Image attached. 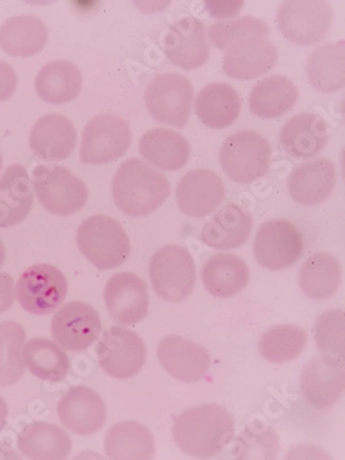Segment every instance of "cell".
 I'll list each match as a JSON object with an SVG mask.
<instances>
[{
    "label": "cell",
    "mask_w": 345,
    "mask_h": 460,
    "mask_svg": "<svg viewBox=\"0 0 345 460\" xmlns=\"http://www.w3.org/2000/svg\"><path fill=\"white\" fill-rule=\"evenodd\" d=\"M235 433V421L228 410L216 404L183 411L172 426V438L184 454L212 457L228 446Z\"/></svg>",
    "instance_id": "1"
},
{
    "label": "cell",
    "mask_w": 345,
    "mask_h": 460,
    "mask_svg": "<svg viewBox=\"0 0 345 460\" xmlns=\"http://www.w3.org/2000/svg\"><path fill=\"white\" fill-rule=\"evenodd\" d=\"M171 195V183L163 172L143 160L128 159L115 172L112 196L115 205L130 217L157 211Z\"/></svg>",
    "instance_id": "2"
},
{
    "label": "cell",
    "mask_w": 345,
    "mask_h": 460,
    "mask_svg": "<svg viewBox=\"0 0 345 460\" xmlns=\"http://www.w3.org/2000/svg\"><path fill=\"white\" fill-rule=\"evenodd\" d=\"M76 244L84 256L98 270H114L125 264L131 246L125 228L108 216L89 217L79 226Z\"/></svg>",
    "instance_id": "3"
},
{
    "label": "cell",
    "mask_w": 345,
    "mask_h": 460,
    "mask_svg": "<svg viewBox=\"0 0 345 460\" xmlns=\"http://www.w3.org/2000/svg\"><path fill=\"white\" fill-rule=\"evenodd\" d=\"M149 273L154 290L164 301L181 303L194 291L196 264L184 246L168 244L160 248L150 259Z\"/></svg>",
    "instance_id": "4"
},
{
    "label": "cell",
    "mask_w": 345,
    "mask_h": 460,
    "mask_svg": "<svg viewBox=\"0 0 345 460\" xmlns=\"http://www.w3.org/2000/svg\"><path fill=\"white\" fill-rule=\"evenodd\" d=\"M272 150L269 141L253 130L230 135L221 146L219 162L234 182L248 184L267 174Z\"/></svg>",
    "instance_id": "5"
},
{
    "label": "cell",
    "mask_w": 345,
    "mask_h": 460,
    "mask_svg": "<svg viewBox=\"0 0 345 460\" xmlns=\"http://www.w3.org/2000/svg\"><path fill=\"white\" fill-rule=\"evenodd\" d=\"M32 187L42 207L59 217L75 215L89 199L88 187L84 181L64 166L35 167Z\"/></svg>",
    "instance_id": "6"
},
{
    "label": "cell",
    "mask_w": 345,
    "mask_h": 460,
    "mask_svg": "<svg viewBox=\"0 0 345 460\" xmlns=\"http://www.w3.org/2000/svg\"><path fill=\"white\" fill-rule=\"evenodd\" d=\"M194 86L180 74L155 76L144 93V101L152 118L164 125L184 128L190 118Z\"/></svg>",
    "instance_id": "7"
},
{
    "label": "cell",
    "mask_w": 345,
    "mask_h": 460,
    "mask_svg": "<svg viewBox=\"0 0 345 460\" xmlns=\"http://www.w3.org/2000/svg\"><path fill=\"white\" fill-rule=\"evenodd\" d=\"M332 7L326 0H288L278 10L279 28L291 43L309 47L330 31Z\"/></svg>",
    "instance_id": "8"
},
{
    "label": "cell",
    "mask_w": 345,
    "mask_h": 460,
    "mask_svg": "<svg viewBox=\"0 0 345 460\" xmlns=\"http://www.w3.org/2000/svg\"><path fill=\"white\" fill-rule=\"evenodd\" d=\"M68 282L57 267L37 264L29 267L16 283V298L28 314L47 315L56 311L67 296Z\"/></svg>",
    "instance_id": "9"
},
{
    "label": "cell",
    "mask_w": 345,
    "mask_h": 460,
    "mask_svg": "<svg viewBox=\"0 0 345 460\" xmlns=\"http://www.w3.org/2000/svg\"><path fill=\"white\" fill-rule=\"evenodd\" d=\"M131 130L119 115L100 114L86 123L80 158L85 165H102L122 157L129 149Z\"/></svg>",
    "instance_id": "10"
},
{
    "label": "cell",
    "mask_w": 345,
    "mask_h": 460,
    "mask_svg": "<svg viewBox=\"0 0 345 460\" xmlns=\"http://www.w3.org/2000/svg\"><path fill=\"white\" fill-rule=\"evenodd\" d=\"M96 353L102 371L119 380L137 376L146 360V347L141 336L118 326L104 332Z\"/></svg>",
    "instance_id": "11"
},
{
    "label": "cell",
    "mask_w": 345,
    "mask_h": 460,
    "mask_svg": "<svg viewBox=\"0 0 345 460\" xmlns=\"http://www.w3.org/2000/svg\"><path fill=\"white\" fill-rule=\"evenodd\" d=\"M303 250L301 232L285 219L266 221L254 238V257L259 265L270 270L289 269L301 258Z\"/></svg>",
    "instance_id": "12"
},
{
    "label": "cell",
    "mask_w": 345,
    "mask_h": 460,
    "mask_svg": "<svg viewBox=\"0 0 345 460\" xmlns=\"http://www.w3.org/2000/svg\"><path fill=\"white\" fill-rule=\"evenodd\" d=\"M101 332L100 314L84 302L65 304L51 320L52 338L65 350L84 351Z\"/></svg>",
    "instance_id": "13"
},
{
    "label": "cell",
    "mask_w": 345,
    "mask_h": 460,
    "mask_svg": "<svg viewBox=\"0 0 345 460\" xmlns=\"http://www.w3.org/2000/svg\"><path fill=\"white\" fill-rule=\"evenodd\" d=\"M104 301L110 315L123 326L141 323L149 314V290L143 279L134 273L112 275L105 286Z\"/></svg>",
    "instance_id": "14"
},
{
    "label": "cell",
    "mask_w": 345,
    "mask_h": 460,
    "mask_svg": "<svg viewBox=\"0 0 345 460\" xmlns=\"http://www.w3.org/2000/svg\"><path fill=\"white\" fill-rule=\"evenodd\" d=\"M301 385L304 397L312 406L332 408L344 393V361L324 355L312 358L303 368Z\"/></svg>",
    "instance_id": "15"
},
{
    "label": "cell",
    "mask_w": 345,
    "mask_h": 460,
    "mask_svg": "<svg viewBox=\"0 0 345 460\" xmlns=\"http://www.w3.org/2000/svg\"><path fill=\"white\" fill-rule=\"evenodd\" d=\"M164 50L168 59L184 71L201 67L209 58L204 23L192 16L176 20L164 37Z\"/></svg>",
    "instance_id": "16"
},
{
    "label": "cell",
    "mask_w": 345,
    "mask_h": 460,
    "mask_svg": "<svg viewBox=\"0 0 345 460\" xmlns=\"http://www.w3.org/2000/svg\"><path fill=\"white\" fill-rule=\"evenodd\" d=\"M58 416L74 434L93 435L105 425L108 408L100 394L84 385H75L58 402Z\"/></svg>",
    "instance_id": "17"
},
{
    "label": "cell",
    "mask_w": 345,
    "mask_h": 460,
    "mask_svg": "<svg viewBox=\"0 0 345 460\" xmlns=\"http://www.w3.org/2000/svg\"><path fill=\"white\" fill-rule=\"evenodd\" d=\"M225 196L224 181L209 170L187 172L176 188V201L181 211L191 217L211 215L223 203Z\"/></svg>",
    "instance_id": "18"
},
{
    "label": "cell",
    "mask_w": 345,
    "mask_h": 460,
    "mask_svg": "<svg viewBox=\"0 0 345 460\" xmlns=\"http://www.w3.org/2000/svg\"><path fill=\"white\" fill-rule=\"evenodd\" d=\"M157 353L164 369L176 380L200 381L211 368V357L207 349L178 335L160 341Z\"/></svg>",
    "instance_id": "19"
},
{
    "label": "cell",
    "mask_w": 345,
    "mask_h": 460,
    "mask_svg": "<svg viewBox=\"0 0 345 460\" xmlns=\"http://www.w3.org/2000/svg\"><path fill=\"white\" fill-rule=\"evenodd\" d=\"M76 142L75 127L61 114L44 115L34 123L29 134L32 154L48 163L61 162L71 157Z\"/></svg>",
    "instance_id": "20"
},
{
    "label": "cell",
    "mask_w": 345,
    "mask_h": 460,
    "mask_svg": "<svg viewBox=\"0 0 345 460\" xmlns=\"http://www.w3.org/2000/svg\"><path fill=\"white\" fill-rule=\"evenodd\" d=\"M278 49L267 37H250L226 51L224 72L235 80H253L264 75L278 63Z\"/></svg>",
    "instance_id": "21"
},
{
    "label": "cell",
    "mask_w": 345,
    "mask_h": 460,
    "mask_svg": "<svg viewBox=\"0 0 345 460\" xmlns=\"http://www.w3.org/2000/svg\"><path fill=\"white\" fill-rule=\"evenodd\" d=\"M330 126L314 113L294 115L280 131L283 150L295 159L316 157L330 141Z\"/></svg>",
    "instance_id": "22"
},
{
    "label": "cell",
    "mask_w": 345,
    "mask_h": 460,
    "mask_svg": "<svg viewBox=\"0 0 345 460\" xmlns=\"http://www.w3.org/2000/svg\"><path fill=\"white\" fill-rule=\"evenodd\" d=\"M336 184L335 165L328 159L303 164L288 179V190L296 203L314 207L330 199Z\"/></svg>",
    "instance_id": "23"
},
{
    "label": "cell",
    "mask_w": 345,
    "mask_h": 460,
    "mask_svg": "<svg viewBox=\"0 0 345 460\" xmlns=\"http://www.w3.org/2000/svg\"><path fill=\"white\" fill-rule=\"evenodd\" d=\"M252 228V213L240 205L228 204L205 224L200 240L213 249H237L248 242Z\"/></svg>",
    "instance_id": "24"
},
{
    "label": "cell",
    "mask_w": 345,
    "mask_h": 460,
    "mask_svg": "<svg viewBox=\"0 0 345 460\" xmlns=\"http://www.w3.org/2000/svg\"><path fill=\"white\" fill-rule=\"evenodd\" d=\"M34 205V191L22 165L8 166L0 179V228L22 224Z\"/></svg>",
    "instance_id": "25"
},
{
    "label": "cell",
    "mask_w": 345,
    "mask_h": 460,
    "mask_svg": "<svg viewBox=\"0 0 345 460\" xmlns=\"http://www.w3.org/2000/svg\"><path fill=\"white\" fill-rule=\"evenodd\" d=\"M242 100L233 86L224 82L204 86L197 94L195 111L201 123L212 129H225L237 120Z\"/></svg>",
    "instance_id": "26"
},
{
    "label": "cell",
    "mask_w": 345,
    "mask_h": 460,
    "mask_svg": "<svg viewBox=\"0 0 345 460\" xmlns=\"http://www.w3.org/2000/svg\"><path fill=\"white\" fill-rule=\"evenodd\" d=\"M139 154L151 165L174 172L184 167L190 158V144L178 131L154 128L143 135Z\"/></svg>",
    "instance_id": "27"
},
{
    "label": "cell",
    "mask_w": 345,
    "mask_h": 460,
    "mask_svg": "<svg viewBox=\"0 0 345 460\" xmlns=\"http://www.w3.org/2000/svg\"><path fill=\"white\" fill-rule=\"evenodd\" d=\"M49 29L34 15H16L0 26V48L15 58L34 57L47 47Z\"/></svg>",
    "instance_id": "28"
},
{
    "label": "cell",
    "mask_w": 345,
    "mask_h": 460,
    "mask_svg": "<svg viewBox=\"0 0 345 460\" xmlns=\"http://www.w3.org/2000/svg\"><path fill=\"white\" fill-rule=\"evenodd\" d=\"M18 447L29 459L64 460L71 454L72 438L59 426L34 421L20 433Z\"/></svg>",
    "instance_id": "29"
},
{
    "label": "cell",
    "mask_w": 345,
    "mask_h": 460,
    "mask_svg": "<svg viewBox=\"0 0 345 460\" xmlns=\"http://www.w3.org/2000/svg\"><path fill=\"white\" fill-rule=\"evenodd\" d=\"M82 84L84 77L79 67L67 60H55L45 65L35 79L37 94L52 105H64L75 100Z\"/></svg>",
    "instance_id": "30"
},
{
    "label": "cell",
    "mask_w": 345,
    "mask_h": 460,
    "mask_svg": "<svg viewBox=\"0 0 345 460\" xmlns=\"http://www.w3.org/2000/svg\"><path fill=\"white\" fill-rule=\"evenodd\" d=\"M201 280L215 297L230 298L248 286L250 270L243 259L235 254H216L205 262Z\"/></svg>",
    "instance_id": "31"
},
{
    "label": "cell",
    "mask_w": 345,
    "mask_h": 460,
    "mask_svg": "<svg viewBox=\"0 0 345 460\" xmlns=\"http://www.w3.org/2000/svg\"><path fill=\"white\" fill-rule=\"evenodd\" d=\"M297 100L298 89L294 82L283 75H273L253 85L249 106L259 118L275 119L289 112Z\"/></svg>",
    "instance_id": "32"
},
{
    "label": "cell",
    "mask_w": 345,
    "mask_h": 460,
    "mask_svg": "<svg viewBox=\"0 0 345 460\" xmlns=\"http://www.w3.org/2000/svg\"><path fill=\"white\" fill-rule=\"evenodd\" d=\"M105 453L112 459L150 460L155 457V437L149 427L137 421H122L105 437Z\"/></svg>",
    "instance_id": "33"
},
{
    "label": "cell",
    "mask_w": 345,
    "mask_h": 460,
    "mask_svg": "<svg viewBox=\"0 0 345 460\" xmlns=\"http://www.w3.org/2000/svg\"><path fill=\"white\" fill-rule=\"evenodd\" d=\"M310 84L320 93L339 92L345 84L344 40L327 43L311 53L306 66Z\"/></svg>",
    "instance_id": "34"
},
{
    "label": "cell",
    "mask_w": 345,
    "mask_h": 460,
    "mask_svg": "<svg viewBox=\"0 0 345 460\" xmlns=\"http://www.w3.org/2000/svg\"><path fill=\"white\" fill-rule=\"evenodd\" d=\"M22 359L28 371L43 381H64L71 368L64 348L44 338L29 340L22 348Z\"/></svg>",
    "instance_id": "35"
},
{
    "label": "cell",
    "mask_w": 345,
    "mask_h": 460,
    "mask_svg": "<svg viewBox=\"0 0 345 460\" xmlns=\"http://www.w3.org/2000/svg\"><path fill=\"white\" fill-rule=\"evenodd\" d=\"M342 280L341 264L334 256L318 252L304 262L299 272V286L312 299H327L338 291Z\"/></svg>",
    "instance_id": "36"
},
{
    "label": "cell",
    "mask_w": 345,
    "mask_h": 460,
    "mask_svg": "<svg viewBox=\"0 0 345 460\" xmlns=\"http://www.w3.org/2000/svg\"><path fill=\"white\" fill-rule=\"evenodd\" d=\"M307 335L295 324H279L270 328L259 340V351L267 361L283 364L301 356L306 347Z\"/></svg>",
    "instance_id": "37"
},
{
    "label": "cell",
    "mask_w": 345,
    "mask_h": 460,
    "mask_svg": "<svg viewBox=\"0 0 345 460\" xmlns=\"http://www.w3.org/2000/svg\"><path fill=\"white\" fill-rule=\"evenodd\" d=\"M26 331L16 322L0 323V387L16 384L24 374L22 347Z\"/></svg>",
    "instance_id": "38"
},
{
    "label": "cell",
    "mask_w": 345,
    "mask_h": 460,
    "mask_svg": "<svg viewBox=\"0 0 345 460\" xmlns=\"http://www.w3.org/2000/svg\"><path fill=\"white\" fill-rule=\"evenodd\" d=\"M270 28L254 16H241L229 22H217L208 28V37L217 49L227 51L242 40L250 37H267Z\"/></svg>",
    "instance_id": "39"
},
{
    "label": "cell",
    "mask_w": 345,
    "mask_h": 460,
    "mask_svg": "<svg viewBox=\"0 0 345 460\" xmlns=\"http://www.w3.org/2000/svg\"><path fill=\"white\" fill-rule=\"evenodd\" d=\"M344 311L324 312L315 323V342L324 356L344 361Z\"/></svg>",
    "instance_id": "40"
},
{
    "label": "cell",
    "mask_w": 345,
    "mask_h": 460,
    "mask_svg": "<svg viewBox=\"0 0 345 460\" xmlns=\"http://www.w3.org/2000/svg\"><path fill=\"white\" fill-rule=\"evenodd\" d=\"M238 458H275L278 457L279 442L277 435L270 429L264 430L250 429L238 439Z\"/></svg>",
    "instance_id": "41"
},
{
    "label": "cell",
    "mask_w": 345,
    "mask_h": 460,
    "mask_svg": "<svg viewBox=\"0 0 345 460\" xmlns=\"http://www.w3.org/2000/svg\"><path fill=\"white\" fill-rule=\"evenodd\" d=\"M18 77L12 66L0 60V102H5L14 93Z\"/></svg>",
    "instance_id": "42"
},
{
    "label": "cell",
    "mask_w": 345,
    "mask_h": 460,
    "mask_svg": "<svg viewBox=\"0 0 345 460\" xmlns=\"http://www.w3.org/2000/svg\"><path fill=\"white\" fill-rule=\"evenodd\" d=\"M14 279L12 275L0 273V314H5L14 304Z\"/></svg>",
    "instance_id": "43"
},
{
    "label": "cell",
    "mask_w": 345,
    "mask_h": 460,
    "mask_svg": "<svg viewBox=\"0 0 345 460\" xmlns=\"http://www.w3.org/2000/svg\"><path fill=\"white\" fill-rule=\"evenodd\" d=\"M244 5L243 2H233V3H207L208 11L212 16L216 18H229L238 13L241 11L242 6Z\"/></svg>",
    "instance_id": "44"
},
{
    "label": "cell",
    "mask_w": 345,
    "mask_h": 460,
    "mask_svg": "<svg viewBox=\"0 0 345 460\" xmlns=\"http://www.w3.org/2000/svg\"><path fill=\"white\" fill-rule=\"evenodd\" d=\"M8 416L7 402L2 396H0V433L5 429Z\"/></svg>",
    "instance_id": "45"
},
{
    "label": "cell",
    "mask_w": 345,
    "mask_h": 460,
    "mask_svg": "<svg viewBox=\"0 0 345 460\" xmlns=\"http://www.w3.org/2000/svg\"><path fill=\"white\" fill-rule=\"evenodd\" d=\"M6 259V250L5 246H4L2 240H0V267L4 265Z\"/></svg>",
    "instance_id": "46"
},
{
    "label": "cell",
    "mask_w": 345,
    "mask_h": 460,
    "mask_svg": "<svg viewBox=\"0 0 345 460\" xmlns=\"http://www.w3.org/2000/svg\"><path fill=\"white\" fill-rule=\"evenodd\" d=\"M2 168H3V158H2V154H0V172H2Z\"/></svg>",
    "instance_id": "47"
}]
</instances>
